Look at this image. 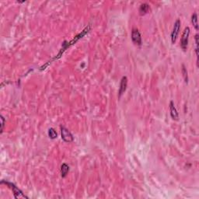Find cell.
Instances as JSON below:
<instances>
[{"instance_id":"cell-13","label":"cell","mask_w":199,"mask_h":199,"mask_svg":"<svg viewBox=\"0 0 199 199\" xmlns=\"http://www.w3.org/2000/svg\"><path fill=\"white\" fill-rule=\"evenodd\" d=\"M195 44H196V48H195V52H196V55H197V62H198V34L195 35Z\"/></svg>"},{"instance_id":"cell-12","label":"cell","mask_w":199,"mask_h":199,"mask_svg":"<svg viewBox=\"0 0 199 199\" xmlns=\"http://www.w3.org/2000/svg\"><path fill=\"white\" fill-rule=\"evenodd\" d=\"M182 74H183V76H184V81L186 83L188 82V72H187L186 68L184 66V65H182Z\"/></svg>"},{"instance_id":"cell-7","label":"cell","mask_w":199,"mask_h":199,"mask_svg":"<svg viewBox=\"0 0 199 199\" xmlns=\"http://www.w3.org/2000/svg\"><path fill=\"white\" fill-rule=\"evenodd\" d=\"M170 111L171 117H172L173 120L178 121V118H179V115H178V110L176 109L173 101H170Z\"/></svg>"},{"instance_id":"cell-9","label":"cell","mask_w":199,"mask_h":199,"mask_svg":"<svg viewBox=\"0 0 199 199\" xmlns=\"http://www.w3.org/2000/svg\"><path fill=\"white\" fill-rule=\"evenodd\" d=\"M69 171V167L66 163H63L61 166V175L62 178H65Z\"/></svg>"},{"instance_id":"cell-1","label":"cell","mask_w":199,"mask_h":199,"mask_svg":"<svg viewBox=\"0 0 199 199\" xmlns=\"http://www.w3.org/2000/svg\"><path fill=\"white\" fill-rule=\"evenodd\" d=\"M1 184H5L6 185H7V186L9 187L11 190H13V195H14V198H15L28 199V197H26V195H24V193H23V191L18 188L16 186L15 184H13V183H10V182H9V181H6V180H2V181H1Z\"/></svg>"},{"instance_id":"cell-5","label":"cell","mask_w":199,"mask_h":199,"mask_svg":"<svg viewBox=\"0 0 199 199\" xmlns=\"http://www.w3.org/2000/svg\"><path fill=\"white\" fill-rule=\"evenodd\" d=\"M132 40L133 43L136 45H142V37L138 29L134 28L132 31Z\"/></svg>"},{"instance_id":"cell-14","label":"cell","mask_w":199,"mask_h":199,"mask_svg":"<svg viewBox=\"0 0 199 199\" xmlns=\"http://www.w3.org/2000/svg\"><path fill=\"white\" fill-rule=\"evenodd\" d=\"M1 134L2 133V132H3V128H4V125H5V119L4 117H3V116H2L1 115Z\"/></svg>"},{"instance_id":"cell-10","label":"cell","mask_w":199,"mask_h":199,"mask_svg":"<svg viewBox=\"0 0 199 199\" xmlns=\"http://www.w3.org/2000/svg\"><path fill=\"white\" fill-rule=\"evenodd\" d=\"M191 22L194 27L196 30H198V15L197 13H193V15L191 16Z\"/></svg>"},{"instance_id":"cell-3","label":"cell","mask_w":199,"mask_h":199,"mask_svg":"<svg viewBox=\"0 0 199 199\" xmlns=\"http://www.w3.org/2000/svg\"><path fill=\"white\" fill-rule=\"evenodd\" d=\"M61 135H62V139L64 142H73L74 138L73 135H72L71 132L69 131L65 127H61Z\"/></svg>"},{"instance_id":"cell-8","label":"cell","mask_w":199,"mask_h":199,"mask_svg":"<svg viewBox=\"0 0 199 199\" xmlns=\"http://www.w3.org/2000/svg\"><path fill=\"white\" fill-rule=\"evenodd\" d=\"M149 5H148L147 3H142V4L140 6V7H139V14H140L141 16L145 15V14L149 12Z\"/></svg>"},{"instance_id":"cell-2","label":"cell","mask_w":199,"mask_h":199,"mask_svg":"<svg viewBox=\"0 0 199 199\" xmlns=\"http://www.w3.org/2000/svg\"><path fill=\"white\" fill-rule=\"evenodd\" d=\"M189 35H190V28L188 26L184 29V31L182 34L181 41H180V47L184 51H186L188 44Z\"/></svg>"},{"instance_id":"cell-4","label":"cell","mask_w":199,"mask_h":199,"mask_svg":"<svg viewBox=\"0 0 199 199\" xmlns=\"http://www.w3.org/2000/svg\"><path fill=\"white\" fill-rule=\"evenodd\" d=\"M180 20L178 19V20H176V22L174 23V25H173V28L172 30V33H171V41H172V43L174 44L177 41V38L178 37V34H179L180 30Z\"/></svg>"},{"instance_id":"cell-6","label":"cell","mask_w":199,"mask_h":199,"mask_svg":"<svg viewBox=\"0 0 199 199\" xmlns=\"http://www.w3.org/2000/svg\"><path fill=\"white\" fill-rule=\"evenodd\" d=\"M127 87H128V78L126 76H123L121 80V84H120L119 91H118L119 97H121V95L125 92L127 89Z\"/></svg>"},{"instance_id":"cell-11","label":"cell","mask_w":199,"mask_h":199,"mask_svg":"<svg viewBox=\"0 0 199 199\" xmlns=\"http://www.w3.org/2000/svg\"><path fill=\"white\" fill-rule=\"evenodd\" d=\"M48 136H49L50 139H54L57 138V132H55V130L54 128H49L48 129Z\"/></svg>"}]
</instances>
